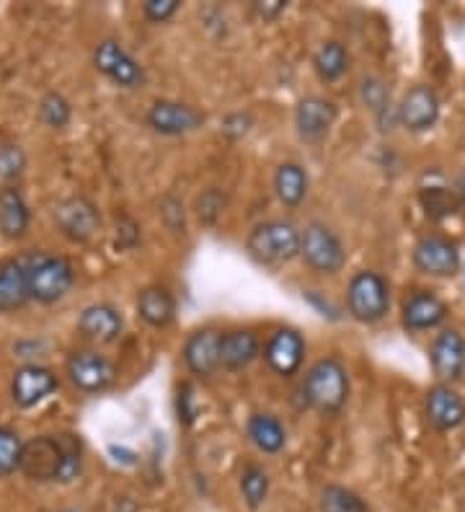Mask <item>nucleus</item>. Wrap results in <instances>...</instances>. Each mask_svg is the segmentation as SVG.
<instances>
[{
  "mask_svg": "<svg viewBox=\"0 0 465 512\" xmlns=\"http://www.w3.org/2000/svg\"><path fill=\"white\" fill-rule=\"evenodd\" d=\"M55 223L62 236L78 244V241H88L99 231L101 215L86 197H68L55 207Z\"/></svg>",
  "mask_w": 465,
  "mask_h": 512,
  "instance_id": "nucleus-15",
  "label": "nucleus"
},
{
  "mask_svg": "<svg viewBox=\"0 0 465 512\" xmlns=\"http://www.w3.org/2000/svg\"><path fill=\"white\" fill-rule=\"evenodd\" d=\"M401 319L403 326L411 331L437 329L447 319V306L429 290H416L403 300Z\"/></svg>",
  "mask_w": 465,
  "mask_h": 512,
  "instance_id": "nucleus-20",
  "label": "nucleus"
},
{
  "mask_svg": "<svg viewBox=\"0 0 465 512\" xmlns=\"http://www.w3.org/2000/svg\"><path fill=\"white\" fill-rule=\"evenodd\" d=\"M179 11V0H148L143 6V16L150 24H166Z\"/></svg>",
  "mask_w": 465,
  "mask_h": 512,
  "instance_id": "nucleus-35",
  "label": "nucleus"
},
{
  "mask_svg": "<svg viewBox=\"0 0 465 512\" xmlns=\"http://www.w3.org/2000/svg\"><path fill=\"white\" fill-rule=\"evenodd\" d=\"M202 122H205V114L174 99H158L148 109V125L158 135H168V138L189 135L197 127H202Z\"/></svg>",
  "mask_w": 465,
  "mask_h": 512,
  "instance_id": "nucleus-12",
  "label": "nucleus"
},
{
  "mask_svg": "<svg viewBox=\"0 0 465 512\" xmlns=\"http://www.w3.org/2000/svg\"><path fill=\"white\" fill-rule=\"evenodd\" d=\"M303 396L321 414H339L349 399V373L339 357H321L305 373Z\"/></svg>",
  "mask_w": 465,
  "mask_h": 512,
  "instance_id": "nucleus-2",
  "label": "nucleus"
},
{
  "mask_svg": "<svg viewBox=\"0 0 465 512\" xmlns=\"http://www.w3.org/2000/svg\"><path fill=\"white\" fill-rule=\"evenodd\" d=\"M419 200H422L424 213H427L429 220H445L458 207V194H453L447 187H442V184H437V187H432V184L422 187Z\"/></svg>",
  "mask_w": 465,
  "mask_h": 512,
  "instance_id": "nucleus-29",
  "label": "nucleus"
},
{
  "mask_svg": "<svg viewBox=\"0 0 465 512\" xmlns=\"http://www.w3.org/2000/svg\"><path fill=\"white\" fill-rule=\"evenodd\" d=\"M68 378L83 394H101L114 383L117 368L101 352L78 350L68 357Z\"/></svg>",
  "mask_w": 465,
  "mask_h": 512,
  "instance_id": "nucleus-7",
  "label": "nucleus"
},
{
  "mask_svg": "<svg viewBox=\"0 0 465 512\" xmlns=\"http://www.w3.org/2000/svg\"><path fill=\"white\" fill-rule=\"evenodd\" d=\"M432 373L440 383H455L465 373V339L458 329H442L429 347Z\"/></svg>",
  "mask_w": 465,
  "mask_h": 512,
  "instance_id": "nucleus-11",
  "label": "nucleus"
},
{
  "mask_svg": "<svg viewBox=\"0 0 465 512\" xmlns=\"http://www.w3.org/2000/svg\"><path fill=\"white\" fill-rule=\"evenodd\" d=\"M274 192H277V200L282 205L295 210L308 194V174H305L303 166L295 161L277 166V171H274Z\"/></svg>",
  "mask_w": 465,
  "mask_h": 512,
  "instance_id": "nucleus-25",
  "label": "nucleus"
},
{
  "mask_svg": "<svg viewBox=\"0 0 465 512\" xmlns=\"http://www.w3.org/2000/svg\"><path fill=\"white\" fill-rule=\"evenodd\" d=\"M194 417H197V409H194V391L189 383L179 388V422L184 425H192Z\"/></svg>",
  "mask_w": 465,
  "mask_h": 512,
  "instance_id": "nucleus-36",
  "label": "nucleus"
},
{
  "mask_svg": "<svg viewBox=\"0 0 465 512\" xmlns=\"http://www.w3.org/2000/svg\"><path fill=\"white\" fill-rule=\"evenodd\" d=\"M114 512H137V505L130 497H119L117 505H114Z\"/></svg>",
  "mask_w": 465,
  "mask_h": 512,
  "instance_id": "nucleus-39",
  "label": "nucleus"
},
{
  "mask_svg": "<svg viewBox=\"0 0 465 512\" xmlns=\"http://www.w3.org/2000/svg\"><path fill=\"white\" fill-rule=\"evenodd\" d=\"M31 300L29 251L0 264V313H16Z\"/></svg>",
  "mask_w": 465,
  "mask_h": 512,
  "instance_id": "nucleus-17",
  "label": "nucleus"
},
{
  "mask_svg": "<svg viewBox=\"0 0 465 512\" xmlns=\"http://www.w3.org/2000/svg\"><path fill=\"white\" fill-rule=\"evenodd\" d=\"M21 450H24V440L8 427H0V479L19 471Z\"/></svg>",
  "mask_w": 465,
  "mask_h": 512,
  "instance_id": "nucleus-33",
  "label": "nucleus"
},
{
  "mask_svg": "<svg viewBox=\"0 0 465 512\" xmlns=\"http://www.w3.org/2000/svg\"><path fill=\"white\" fill-rule=\"evenodd\" d=\"M339 117V107L326 96H305L295 107V130L305 143H318L329 135Z\"/></svg>",
  "mask_w": 465,
  "mask_h": 512,
  "instance_id": "nucleus-13",
  "label": "nucleus"
},
{
  "mask_svg": "<svg viewBox=\"0 0 465 512\" xmlns=\"http://www.w3.org/2000/svg\"><path fill=\"white\" fill-rule=\"evenodd\" d=\"M29 205L19 187H8L0 192V236L8 241L24 238L29 231Z\"/></svg>",
  "mask_w": 465,
  "mask_h": 512,
  "instance_id": "nucleus-24",
  "label": "nucleus"
},
{
  "mask_svg": "<svg viewBox=\"0 0 465 512\" xmlns=\"http://www.w3.org/2000/svg\"><path fill=\"white\" fill-rule=\"evenodd\" d=\"M246 432L248 440L261 450V453H279V450L285 448L287 443V432L282 427L277 417L272 414H251L246 422Z\"/></svg>",
  "mask_w": 465,
  "mask_h": 512,
  "instance_id": "nucleus-26",
  "label": "nucleus"
},
{
  "mask_svg": "<svg viewBox=\"0 0 465 512\" xmlns=\"http://www.w3.org/2000/svg\"><path fill=\"white\" fill-rule=\"evenodd\" d=\"M248 127H251V117H248V114L238 112V114H228V117L223 119V132L233 140L243 138V135L248 132Z\"/></svg>",
  "mask_w": 465,
  "mask_h": 512,
  "instance_id": "nucleus-37",
  "label": "nucleus"
},
{
  "mask_svg": "<svg viewBox=\"0 0 465 512\" xmlns=\"http://www.w3.org/2000/svg\"><path fill=\"white\" fill-rule=\"evenodd\" d=\"M254 11H256V16H259V19L277 21L279 16L287 11V3H285V0H256Z\"/></svg>",
  "mask_w": 465,
  "mask_h": 512,
  "instance_id": "nucleus-38",
  "label": "nucleus"
},
{
  "mask_svg": "<svg viewBox=\"0 0 465 512\" xmlns=\"http://www.w3.org/2000/svg\"><path fill=\"white\" fill-rule=\"evenodd\" d=\"M414 267L429 277H453L460 269V251L450 238L429 233L416 241L411 251Z\"/></svg>",
  "mask_w": 465,
  "mask_h": 512,
  "instance_id": "nucleus-8",
  "label": "nucleus"
},
{
  "mask_svg": "<svg viewBox=\"0 0 465 512\" xmlns=\"http://www.w3.org/2000/svg\"><path fill=\"white\" fill-rule=\"evenodd\" d=\"M70 117H73V109H70V101L65 99L57 91L44 94L39 101V119L44 125L52 127V130H62V127L70 125Z\"/></svg>",
  "mask_w": 465,
  "mask_h": 512,
  "instance_id": "nucleus-32",
  "label": "nucleus"
},
{
  "mask_svg": "<svg viewBox=\"0 0 465 512\" xmlns=\"http://www.w3.org/2000/svg\"><path fill=\"white\" fill-rule=\"evenodd\" d=\"M264 360L282 378L298 373L305 360V339L295 329H277L264 344Z\"/></svg>",
  "mask_w": 465,
  "mask_h": 512,
  "instance_id": "nucleus-18",
  "label": "nucleus"
},
{
  "mask_svg": "<svg viewBox=\"0 0 465 512\" xmlns=\"http://www.w3.org/2000/svg\"><path fill=\"white\" fill-rule=\"evenodd\" d=\"M261 342L256 331L233 329L223 331V347H220V363L225 370H243L259 357Z\"/></svg>",
  "mask_w": 465,
  "mask_h": 512,
  "instance_id": "nucleus-22",
  "label": "nucleus"
},
{
  "mask_svg": "<svg viewBox=\"0 0 465 512\" xmlns=\"http://www.w3.org/2000/svg\"><path fill=\"white\" fill-rule=\"evenodd\" d=\"M81 466V440L70 432H60V435H39L24 443L19 471L31 481H73L81 474Z\"/></svg>",
  "mask_w": 465,
  "mask_h": 512,
  "instance_id": "nucleus-1",
  "label": "nucleus"
},
{
  "mask_svg": "<svg viewBox=\"0 0 465 512\" xmlns=\"http://www.w3.org/2000/svg\"><path fill=\"white\" fill-rule=\"evenodd\" d=\"M75 282V269L65 256L47 251H29V288L31 300L37 303H57L70 293Z\"/></svg>",
  "mask_w": 465,
  "mask_h": 512,
  "instance_id": "nucleus-4",
  "label": "nucleus"
},
{
  "mask_svg": "<svg viewBox=\"0 0 465 512\" xmlns=\"http://www.w3.org/2000/svg\"><path fill=\"white\" fill-rule=\"evenodd\" d=\"M60 388L57 375L50 368H42V365H24L13 373L11 381V396L13 404L21 406V409H31V406L42 404L44 399H50Z\"/></svg>",
  "mask_w": 465,
  "mask_h": 512,
  "instance_id": "nucleus-16",
  "label": "nucleus"
},
{
  "mask_svg": "<svg viewBox=\"0 0 465 512\" xmlns=\"http://www.w3.org/2000/svg\"><path fill=\"white\" fill-rule=\"evenodd\" d=\"M300 256L313 272L318 275H336L347 264V251L339 241L334 231L326 223L305 225V231H300Z\"/></svg>",
  "mask_w": 465,
  "mask_h": 512,
  "instance_id": "nucleus-6",
  "label": "nucleus"
},
{
  "mask_svg": "<svg viewBox=\"0 0 465 512\" xmlns=\"http://www.w3.org/2000/svg\"><path fill=\"white\" fill-rule=\"evenodd\" d=\"M424 414H427L429 425L440 432H450L465 422V401L463 396L447 383H437L427 391L424 401Z\"/></svg>",
  "mask_w": 465,
  "mask_h": 512,
  "instance_id": "nucleus-19",
  "label": "nucleus"
},
{
  "mask_svg": "<svg viewBox=\"0 0 465 512\" xmlns=\"http://www.w3.org/2000/svg\"><path fill=\"white\" fill-rule=\"evenodd\" d=\"M318 510L321 512H370L365 500L352 489L341 487V484H329L321 489L318 497Z\"/></svg>",
  "mask_w": 465,
  "mask_h": 512,
  "instance_id": "nucleus-28",
  "label": "nucleus"
},
{
  "mask_svg": "<svg viewBox=\"0 0 465 512\" xmlns=\"http://www.w3.org/2000/svg\"><path fill=\"white\" fill-rule=\"evenodd\" d=\"M391 308V288L383 275L362 269L347 285V311L360 324H378Z\"/></svg>",
  "mask_w": 465,
  "mask_h": 512,
  "instance_id": "nucleus-5",
  "label": "nucleus"
},
{
  "mask_svg": "<svg viewBox=\"0 0 465 512\" xmlns=\"http://www.w3.org/2000/svg\"><path fill=\"white\" fill-rule=\"evenodd\" d=\"M241 492L243 500L251 510H259L269 497V474L256 463H248L241 474Z\"/></svg>",
  "mask_w": 465,
  "mask_h": 512,
  "instance_id": "nucleus-30",
  "label": "nucleus"
},
{
  "mask_svg": "<svg viewBox=\"0 0 465 512\" xmlns=\"http://www.w3.org/2000/svg\"><path fill=\"white\" fill-rule=\"evenodd\" d=\"M362 101H365L372 112L380 114L385 112L388 104H391V94H388V88H385L380 81H375V78H365V81H362Z\"/></svg>",
  "mask_w": 465,
  "mask_h": 512,
  "instance_id": "nucleus-34",
  "label": "nucleus"
},
{
  "mask_svg": "<svg viewBox=\"0 0 465 512\" xmlns=\"http://www.w3.org/2000/svg\"><path fill=\"white\" fill-rule=\"evenodd\" d=\"M93 63L99 73H104L109 81L122 88H137L145 81L143 65L137 63L117 39H101L93 50Z\"/></svg>",
  "mask_w": 465,
  "mask_h": 512,
  "instance_id": "nucleus-9",
  "label": "nucleus"
},
{
  "mask_svg": "<svg viewBox=\"0 0 465 512\" xmlns=\"http://www.w3.org/2000/svg\"><path fill=\"white\" fill-rule=\"evenodd\" d=\"M313 70L323 83L339 81L349 70V52L341 42H323L313 55Z\"/></svg>",
  "mask_w": 465,
  "mask_h": 512,
  "instance_id": "nucleus-27",
  "label": "nucleus"
},
{
  "mask_svg": "<svg viewBox=\"0 0 465 512\" xmlns=\"http://www.w3.org/2000/svg\"><path fill=\"white\" fill-rule=\"evenodd\" d=\"M440 119V96L432 86L409 88L398 104V122L409 132H427L437 125Z\"/></svg>",
  "mask_w": 465,
  "mask_h": 512,
  "instance_id": "nucleus-10",
  "label": "nucleus"
},
{
  "mask_svg": "<svg viewBox=\"0 0 465 512\" xmlns=\"http://www.w3.org/2000/svg\"><path fill=\"white\" fill-rule=\"evenodd\" d=\"M26 171V156L21 145L3 143L0 145V192L8 187H16Z\"/></svg>",
  "mask_w": 465,
  "mask_h": 512,
  "instance_id": "nucleus-31",
  "label": "nucleus"
},
{
  "mask_svg": "<svg viewBox=\"0 0 465 512\" xmlns=\"http://www.w3.org/2000/svg\"><path fill=\"white\" fill-rule=\"evenodd\" d=\"M220 347H223V331L205 326V329L189 334L184 342V363L199 378H210L223 368L220 363Z\"/></svg>",
  "mask_w": 465,
  "mask_h": 512,
  "instance_id": "nucleus-14",
  "label": "nucleus"
},
{
  "mask_svg": "<svg viewBox=\"0 0 465 512\" xmlns=\"http://www.w3.org/2000/svg\"><path fill=\"white\" fill-rule=\"evenodd\" d=\"M458 205H463L465 210V171L463 176H460V184H458Z\"/></svg>",
  "mask_w": 465,
  "mask_h": 512,
  "instance_id": "nucleus-40",
  "label": "nucleus"
},
{
  "mask_svg": "<svg viewBox=\"0 0 465 512\" xmlns=\"http://www.w3.org/2000/svg\"><path fill=\"white\" fill-rule=\"evenodd\" d=\"M78 329L91 342L109 344L122 334L124 319L122 313L114 306H109V303H93V306L83 308L81 319H78Z\"/></svg>",
  "mask_w": 465,
  "mask_h": 512,
  "instance_id": "nucleus-21",
  "label": "nucleus"
},
{
  "mask_svg": "<svg viewBox=\"0 0 465 512\" xmlns=\"http://www.w3.org/2000/svg\"><path fill=\"white\" fill-rule=\"evenodd\" d=\"M246 251L264 267H282L300 256V231L290 220H264L248 233Z\"/></svg>",
  "mask_w": 465,
  "mask_h": 512,
  "instance_id": "nucleus-3",
  "label": "nucleus"
},
{
  "mask_svg": "<svg viewBox=\"0 0 465 512\" xmlns=\"http://www.w3.org/2000/svg\"><path fill=\"white\" fill-rule=\"evenodd\" d=\"M137 316L153 329H166L176 316V300L163 285H148L137 295Z\"/></svg>",
  "mask_w": 465,
  "mask_h": 512,
  "instance_id": "nucleus-23",
  "label": "nucleus"
}]
</instances>
